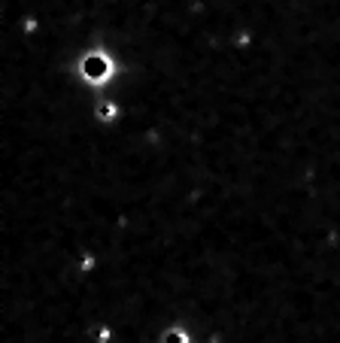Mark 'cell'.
I'll return each mask as SVG.
<instances>
[{
	"mask_svg": "<svg viewBox=\"0 0 340 343\" xmlns=\"http://www.w3.org/2000/svg\"><path fill=\"white\" fill-rule=\"evenodd\" d=\"M164 343H186V337H183L180 331H174V334H167V337H164Z\"/></svg>",
	"mask_w": 340,
	"mask_h": 343,
	"instance_id": "obj_1",
	"label": "cell"
}]
</instances>
